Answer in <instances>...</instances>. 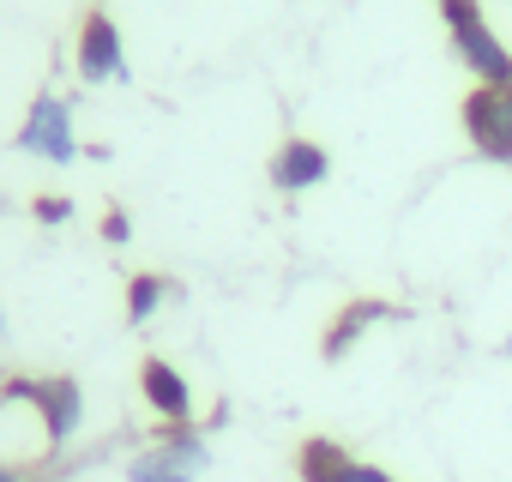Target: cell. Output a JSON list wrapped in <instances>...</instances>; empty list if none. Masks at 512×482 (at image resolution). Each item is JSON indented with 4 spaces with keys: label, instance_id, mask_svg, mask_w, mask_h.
<instances>
[{
    "label": "cell",
    "instance_id": "obj_7",
    "mask_svg": "<svg viewBox=\"0 0 512 482\" xmlns=\"http://www.w3.org/2000/svg\"><path fill=\"white\" fill-rule=\"evenodd\" d=\"M356 464L338 440H308L302 446V482H356Z\"/></svg>",
    "mask_w": 512,
    "mask_h": 482
},
{
    "label": "cell",
    "instance_id": "obj_17",
    "mask_svg": "<svg viewBox=\"0 0 512 482\" xmlns=\"http://www.w3.org/2000/svg\"><path fill=\"white\" fill-rule=\"evenodd\" d=\"M506 7H512V0H506Z\"/></svg>",
    "mask_w": 512,
    "mask_h": 482
},
{
    "label": "cell",
    "instance_id": "obj_11",
    "mask_svg": "<svg viewBox=\"0 0 512 482\" xmlns=\"http://www.w3.org/2000/svg\"><path fill=\"white\" fill-rule=\"evenodd\" d=\"M163 452H169V458H175L181 470H193V476H199V470L211 464V446H205V440H199L193 428H169V434H163Z\"/></svg>",
    "mask_w": 512,
    "mask_h": 482
},
{
    "label": "cell",
    "instance_id": "obj_16",
    "mask_svg": "<svg viewBox=\"0 0 512 482\" xmlns=\"http://www.w3.org/2000/svg\"><path fill=\"white\" fill-rule=\"evenodd\" d=\"M500 350H506V362H512V338H506V344H500Z\"/></svg>",
    "mask_w": 512,
    "mask_h": 482
},
{
    "label": "cell",
    "instance_id": "obj_6",
    "mask_svg": "<svg viewBox=\"0 0 512 482\" xmlns=\"http://www.w3.org/2000/svg\"><path fill=\"white\" fill-rule=\"evenodd\" d=\"M139 386H145V404L163 416V422H175V428H187L193 422V392H187V380H181V368H169V362H145L139 368Z\"/></svg>",
    "mask_w": 512,
    "mask_h": 482
},
{
    "label": "cell",
    "instance_id": "obj_2",
    "mask_svg": "<svg viewBox=\"0 0 512 482\" xmlns=\"http://www.w3.org/2000/svg\"><path fill=\"white\" fill-rule=\"evenodd\" d=\"M19 151L43 157V163H73L79 157V133H73V103L67 97H37L25 127H19Z\"/></svg>",
    "mask_w": 512,
    "mask_h": 482
},
{
    "label": "cell",
    "instance_id": "obj_12",
    "mask_svg": "<svg viewBox=\"0 0 512 482\" xmlns=\"http://www.w3.org/2000/svg\"><path fill=\"white\" fill-rule=\"evenodd\" d=\"M67 211H73V205H67V199H37V217H49V223H61V217H67Z\"/></svg>",
    "mask_w": 512,
    "mask_h": 482
},
{
    "label": "cell",
    "instance_id": "obj_3",
    "mask_svg": "<svg viewBox=\"0 0 512 482\" xmlns=\"http://www.w3.org/2000/svg\"><path fill=\"white\" fill-rule=\"evenodd\" d=\"M464 133L488 163H512V91L476 85L464 97Z\"/></svg>",
    "mask_w": 512,
    "mask_h": 482
},
{
    "label": "cell",
    "instance_id": "obj_8",
    "mask_svg": "<svg viewBox=\"0 0 512 482\" xmlns=\"http://www.w3.org/2000/svg\"><path fill=\"white\" fill-rule=\"evenodd\" d=\"M169 302V278H157V272H139L133 284H127V320L133 326H145L157 308Z\"/></svg>",
    "mask_w": 512,
    "mask_h": 482
},
{
    "label": "cell",
    "instance_id": "obj_14",
    "mask_svg": "<svg viewBox=\"0 0 512 482\" xmlns=\"http://www.w3.org/2000/svg\"><path fill=\"white\" fill-rule=\"evenodd\" d=\"M356 482H398V476H386L380 464H356Z\"/></svg>",
    "mask_w": 512,
    "mask_h": 482
},
{
    "label": "cell",
    "instance_id": "obj_10",
    "mask_svg": "<svg viewBox=\"0 0 512 482\" xmlns=\"http://www.w3.org/2000/svg\"><path fill=\"white\" fill-rule=\"evenodd\" d=\"M380 314H386L380 302H356V308H350V314H344V320H338V326L326 332V356H344V350L356 344V332H362L368 320H380Z\"/></svg>",
    "mask_w": 512,
    "mask_h": 482
},
{
    "label": "cell",
    "instance_id": "obj_13",
    "mask_svg": "<svg viewBox=\"0 0 512 482\" xmlns=\"http://www.w3.org/2000/svg\"><path fill=\"white\" fill-rule=\"evenodd\" d=\"M103 235H109V241H127V217H121V211H109V217H103Z\"/></svg>",
    "mask_w": 512,
    "mask_h": 482
},
{
    "label": "cell",
    "instance_id": "obj_4",
    "mask_svg": "<svg viewBox=\"0 0 512 482\" xmlns=\"http://www.w3.org/2000/svg\"><path fill=\"white\" fill-rule=\"evenodd\" d=\"M127 73V55H121V31L103 19V13H85L79 25V79L85 85H109Z\"/></svg>",
    "mask_w": 512,
    "mask_h": 482
},
{
    "label": "cell",
    "instance_id": "obj_5",
    "mask_svg": "<svg viewBox=\"0 0 512 482\" xmlns=\"http://www.w3.org/2000/svg\"><path fill=\"white\" fill-rule=\"evenodd\" d=\"M332 175V157H326V145H314V139H290V145H278V157H272V181L284 187V193H308V187H320Z\"/></svg>",
    "mask_w": 512,
    "mask_h": 482
},
{
    "label": "cell",
    "instance_id": "obj_9",
    "mask_svg": "<svg viewBox=\"0 0 512 482\" xmlns=\"http://www.w3.org/2000/svg\"><path fill=\"white\" fill-rule=\"evenodd\" d=\"M127 482H199L193 470H181L163 446H151V452H139L133 464H127Z\"/></svg>",
    "mask_w": 512,
    "mask_h": 482
},
{
    "label": "cell",
    "instance_id": "obj_1",
    "mask_svg": "<svg viewBox=\"0 0 512 482\" xmlns=\"http://www.w3.org/2000/svg\"><path fill=\"white\" fill-rule=\"evenodd\" d=\"M434 7H440V19L452 31L458 61L470 67V79L476 85H494V91H512V49L488 31V19H482L476 0H434Z\"/></svg>",
    "mask_w": 512,
    "mask_h": 482
},
{
    "label": "cell",
    "instance_id": "obj_15",
    "mask_svg": "<svg viewBox=\"0 0 512 482\" xmlns=\"http://www.w3.org/2000/svg\"><path fill=\"white\" fill-rule=\"evenodd\" d=\"M0 482H37V476H25V470H13V464H0Z\"/></svg>",
    "mask_w": 512,
    "mask_h": 482
}]
</instances>
